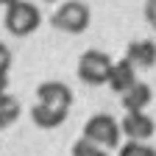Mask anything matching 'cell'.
I'll return each mask as SVG.
<instances>
[{
  "mask_svg": "<svg viewBox=\"0 0 156 156\" xmlns=\"http://www.w3.org/2000/svg\"><path fill=\"white\" fill-rule=\"evenodd\" d=\"M23 114V106H20V101L14 95H0V128H9L17 123V117Z\"/></svg>",
  "mask_w": 156,
  "mask_h": 156,
  "instance_id": "11",
  "label": "cell"
},
{
  "mask_svg": "<svg viewBox=\"0 0 156 156\" xmlns=\"http://www.w3.org/2000/svg\"><path fill=\"white\" fill-rule=\"evenodd\" d=\"M36 103H45V106H53V109H64L70 112L73 106V89L62 81H45L36 87Z\"/></svg>",
  "mask_w": 156,
  "mask_h": 156,
  "instance_id": "5",
  "label": "cell"
},
{
  "mask_svg": "<svg viewBox=\"0 0 156 156\" xmlns=\"http://www.w3.org/2000/svg\"><path fill=\"white\" fill-rule=\"evenodd\" d=\"M6 89H9V75L0 73V95H6Z\"/></svg>",
  "mask_w": 156,
  "mask_h": 156,
  "instance_id": "16",
  "label": "cell"
},
{
  "mask_svg": "<svg viewBox=\"0 0 156 156\" xmlns=\"http://www.w3.org/2000/svg\"><path fill=\"white\" fill-rule=\"evenodd\" d=\"M67 114L64 109H53V106H45V103H34L31 109V120L36 128H58L64 120H67Z\"/></svg>",
  "mask_w": 156,
  "mask_h": 156,
  "instance_id": "10",
  "label": "cell"
},
{
  "mask_svg": "<svg viewBox=\"0 0 156 156\" xmlns=\"http://www.w3.org/2000/svg\"><path fill=\"white\" fill-rule=\"evenodd\" d=\"M126 58L136 70H151L156 67V42L153 39H134L126 48Z\"/></svg>",
  "mask_w": 156,
  "mask_h": 156,
  "instance_id": "7",
  "label": "cell"
},
{
  "mask_svg": "<svg viewBox=\"0 0 156 156\" xmlns=\"http://www.w3.org/2000/svg\"><path fill=\"white\" fill-rule=\"evenodd\" d=\"M9 70H11V50L6 42H0V73L9 75Z\"/></svg>",
  "mask_w": 156,
  "mask_h": 156,
  "instance_id": "14",
  "label": "cell"
},
{
  "mask_svg": "<svg viewBox=\"0 0 156 156\" xmlns=\"http://www.w3.org/2000/svg\"><path fill=\"white\" fill-rule=\"evenodd\" d=\"M42 23V14H39V6L28 3V0H14V3L6 6V17H3V25L9 34L14 36H28L39 28Z\"/></svg>",
  "mask_w": 156,
  "mask_h": 156,
  "instance_id": "1",
  "label": "cell"
},
{
  "mask_svg": "<svg viewBox=\"0 0 156 156\" xmlns=\"http://www.w3.org/2000/svg\"><path fill=\"white\" fill-rule=\"evenodd\" d=\"M73 156H109L106 153V148H101V145H95V142H89V140H75L73 142V151H70Z\"/></svg>",
  "mask_w": 156,
  "mask_h": 156,
  "instance_id": "13",
  "label": "cell"
},
{
  "mask_svg": "<svg viewBox=\"0 0 156 156\" xmlns=\"http://www.w3.org/2000/svg\"><path fill=\"white\" fill-rule=\"evenodd\" d=\"M112 67H114V62H112L109 53L89 48L78 58V78H81L84 84H89V87H103V84H109Z\"/></svg>",
  "mask_w": 156,
  "mask_h": 156,
  "instance_id": "2",
  "label": "cell"
},
{
  "mask_svg": "<svg viewBox=\"0 0 156 156\" xmlns=\"http://www.w3.org/2000/svg\"><path fill=\"white\" fill-rule=\"evenodd\" d=\"M120 131L128 136V140H134V142H145V140L153 136L156 123L145 112H126V117L120 120Z\"/></svg>",
  "mask_w": 156,
  "mask_h": 156,
  "instance_id": "6",
  "label": "cell"
},
{
  "mask_svg": "<svg viewBox=\"0 0 156 156\" xmlns=\"http://www.w3.org/2000/svg\"><path fill=\"white\" fill-rule=\"evenodd\" d=\"M89 20H92V11L87 3L67 0L50 14V25L56 31H64V34H84L89 28Z\"/></svg>",
  "mask_w": 156,
  "mask_h": 156,
  "instance_id": "3",
  "label": "cell"
},
{
  "mask_svg": "<svg viewBox=\"0 0 156 156\" xmlns=\"http://www.w3.org/2000/svg\"><path fill=\"white\" fill-rule=\"evenodd\" d=\"M134 84H136V67L128 62V58H120V62H114L112 75H109V89H112V92H117V95H123V92H128Z\"/></svg>",
  "mask_w": 156,
  "mask_h": 156,
  "instance_id": "8",
  "label": "cell"
},
{
  "mask_svg": "<svg viewBox=\"0 0 156 156\" xmlns=\"http://www.w3.org/2000/svg\"><path fill=\"white\" fill-rule=\"evenodd\" d=\"M120 134H123L120 123H117L112 114H106V112L92 114L84 123V140L101 145V148H120Z\"/></svg>",
  "mask_w": 156,
  "mask_h": 156,
  "instance_id": "4",
  "label": "cell"
},
{
  "mask_svg": "<svg viewBox=\"0 0 156 156\" xmlns=\"http://www.w3.org/2000/svg\"><path fill=\"white\" fill-rule=\"evenodd\" d=\"M117 156H156V148H153V145H145V142L128 140L126 145L117 148Z\"/></svg>",
  "mask_w": 156,
  "mask_h": 156,
  "instance_id": "12",
  "label": "cell"
},
{
  "mask_svg": "<svg viewBox=\"0 0 156 156\" xmlns=\"http://www.w3.org/2000/svg\"><path fill=\"white\" fill-rule=\"evenodd\" d=\"M151 101H153V89H151L145 81H136L128 92L120 95V103H123L126 112H145Z\"/></svg>",
  "mask_w": 156,
  "mask_h": 156,
  "instance_id": "9",
  "label": "cell"
},
{
  "mask_svg": "<svg viewBox=\"0 0 156 156\" xmlns=\"http://www.w3.org/2000/svg\"><path fill=\"white\" fill-rule=\"evenodd\" d=\"M142 11H145V20H148V25L156 31V0H148V3L142 6Z\"/></svg>",
  "mask_w": 156,
  "mask_h": 156,
  "instance_id": "15",
  "label": "cell"
}]
</instances>
